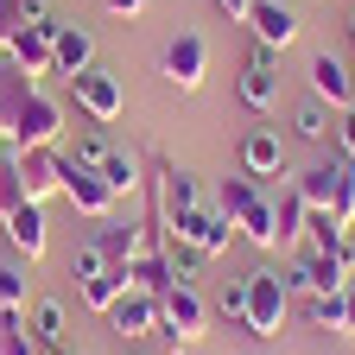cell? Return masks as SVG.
I'll use <instances>...</instances> for the list:
<instances>
[{"instance_id":"obj_41","label":"cell","mask_w":355,"mask_h":355,"mask_svg":"<svg viewBox=\"0 0 355 355\" xmlns=\"http://www.w3.org/2000/svg\"><path fill=\"white\" fill-rule=\"evenodd\" d=\"M38 355H70V343H38Z\"/></svg>"},{"instance_id":"obj_19","label":"cell","mask_w":355,"mask_h":355,"mask_svg":"<svg viewBox=\"0 0 355 355\" xmlns=\"http://www.w3.org/2000/svg\"><path fill=\"white\" fill-rule=\"evenodd\" d=\"M336 178H343V159L330 153L324 165H311V171H298L292 184H298V197L311 203V216H330V197H336Z\"/></svg>"},{"instance_id":"obj_30","label":"cell","mask_w":355,"mask_h":355,"mask_svg":"<svg viewBox=\"0 0 355 355\" xmlns=\"http://www.w3.org/2000/svg\"><path fill=\"white\" fill-rule=\"evenodd\" d=\"M108 153H114L108 127H96V121H89V127L76 133V153H70V159H76V165H96V171H102V159H108Z\"/></svg>"},{"instance_id":"obj_38","label":"cell","mask_w":355,"mask_h":355,"mask_svg":"<svg viewBox=\"0 0 355 355\" xmlns=\"http://www.w3.org/2000/svg\"><path fill=\"white\" fill-rule=\"evenodd\" d=\"M216 13H229V19H241V26H248V13H254V0H216Z\"/></svg>"},{"instance_id":"obj_46","label":"cell","mask_w":355,"mask_h":355,"mask_svg":"<svg viewBox=\"0 0 355 355\" xmlns=\"http://www.w3.org/2000/svg\"><path fill=\"white\" fill-rule=\"evenodd\" d=\"M0 51H7V38H0Z\"/></svg>"},{"instance_id":"obj_7","label":"cell","mask_w":355,"mask_h":355,"mask_svg":"<svg viewBox=\"0 0 355 355\" xmlns=\"http://www.w3.org/2000/svg\"><path fill=\"white\" fill-rule=\"evenodd\" d=\"M58 197H64L76 216H89V222H108L114 203H121V197L108 191V178H102L96 165H76L70 153H64V191H58Z\"/></svg>"},{"instance_id":"obj_43","label":"cell","mask_w":355,"mask_h":355,"mask_svg":"<svg viewBox=\"0 0 355 355\" xmlns=\"http://www.w3.org/2000/svg\"><path fill=\"white\" fill-rule=\"evenodd\" d=\"M349 38H355V7H349Z\"/></svg>"},{"instance_id":"obj_18","label":"cell","mask_w":355,"mask_h":355,"mask_svg":"<svg viewBox=\"0 0 355 355\" xmlns=\"http://www.w3.org/2000/svg\"><path fill=\"white\" fill-rule=\"evenodd\" d=\"M241 171L248 178H279L286 171V140L273 127H248L241 133Z\"/></svg>"},{"instance_id":"obj_39","label":"cell","mask_w":355,"mask_h":355,"mask_svg":"<svg viewBox=\"0 0 355 355\" xmlns=\"http://www.w3.org/2000/svg\"><path fill=\"white\" fill-rule=\"evenodd\" d=\"M343 336H355V286L343 292Z\"/></svg>"},{"instance_id":"obj_34","label":"cell","mask_w":355,"mask_h":355,"mask_svg":"<svg viewBox=\"0 0 355 355\" xmlns=\"http://www.w3.org/2000/svg\"><path fill=\"white\" fill-rule=\"evenodd\" d=\"M304 235H311V248H343V241H349V229H336L330 216H311V229H304Z\"/></svg>"},{"instance_id":"obj_22","label":"cell","mask_w":355,"mask_h":355,"mask_svg":"<svg viewBox=\"0 0 355 355\" xmlns=\"http://www.w3.org/2000/svg\"><path fill=\"white\" fill-rule=\"evenodd\" d=\"M102 178H108L114 197H133V191H146V159L127 153V146H114V153L102 159Z\"/></svg>"},{"instance_id":"obj_32","label":"cell","mask_w":355,"mask_h":355,"mask_svg":"<svg viewBox=\"0 0 355 355\" xmlns=\"http://www.w3.org/2000/svg\"><path fill=\"white\" fill-rule=\"evenodd\" d=\"M108 266H114V260L102 254V241H96V235H89V241L70 254V273H76V279H96V273H108Z\"/></svg>"},{"instance_id":"obj_40","label":"cell","mask_w":355,"mask_h":355,"mask_svg":"<svg viewBox=\"0 0 355 355\" xmlns=\"http://www.w3.org/2000/svg\"><path fill=\"white\" fill-rule=\"evenodd\" d=\"M26 7V19H51V0H19Z\"/></svg>"},{"instance_id":"obj_25","label":"cell","mask_w":355,"mask_h":355,"mask_svg":"<svg viewBox=\"0 0 355 355\" xmlns=\"http://www.w3.org/2000/svg\"><path fill=\"white\" fill-rule=\"evenodd\" d=\"M304 324L343 336V292H304Z\"/></svg>"},{"instance_id":"obj_10","label":"cell","mask_w":355,"mask_h":355,"mask_svg":"<svg viewBox=\"0 0 355 355\" xmlns=\"http://www.w3.org/2000/svg\"><path fill=\"white\" fill-rule=\"evenodd\" d=\"M51 32H58V13H51V19H26V26L7 38V64H13L19 76L44 83V76H51Z\"/></svg>"},{"instance_id":"obj_2","label":"cell","mask_w":355,"mask_h":355,"mask_svg":"<svg viewBox=\"0 0 355 355\" xmlns=\"http://www.w3.org/2000/svg\"><path fill=\"white\" fill-rule=\"evenodd\" d=\"M292 318V286L279 266H254V273L241 279V330L260 336V343H273Z\"/></svg>"},{"instance_id":"obj_13","label":"cell","mask_w":355,"mask_h":355,"mask_svg":"<svg viewBox=\"0 0 355 355\" xmlns=\"http://www.w3.org/2000/svg\"><path fill=\"white\" fill-rule=\"evenodd\" d=\"M304 83H311V96H318L324 108H355V70L343 64V58H330V51H318L311 58V70H304Z\"/></svg>"},{"instance_id":"obj_37","label":"cell","mask_w":355,"mask_h":355,"mask_svg":"<svg viewBox=\"0 0 355 355\" xmlns=\"http://www.w3.org/2000/svg\"><path fill=\"white\" fill-rule=\"evenodd\" d=\"M102 7H108L114 19H140V13H146V0H102Z\"/></svg>"},{"instance_id":"obj_33","label":"cell","mask_w":355,"mask_h":355,"mask_svg":"<svg viewBox=\"0 0 355 355\" xmlns=\"http://www.w3.org/2000/svg\"><path fill=\"white\" fill-rule=\"evenodd\" d=\"M330 153L355 171V108H343V114H336V140H330Z\"/></svg>"},{"instance_id":"obj_29","label":"cell","mask_w":355,"mask_h":355,"mask_svg":"<svg viewBox=\"0 0 355 355\" xmlns=\"http://www.w3.org/2000/svg\"><path fill=\"white\" fill-rule=\"evenodd\" d=\"M0 355H38V343L26 330V311H0Z\"/></svg>"},{"instance_id":"obj_16","label":"cell","mask_w":355,"mask_h":355,"mask_svg":"<svg viewBox=\"0 0 355 355\" xmlns=\"http://www.w3.org/2000/svg\"><path fill=\"white\" fill-rule=\"evenodd\" d=\"M108 330H114L121 343H140V336H153V330H159V298L127 286V292L114 298V311H108Z\"/></svg>"},{"instance_id":"obj_44","label":"cell","mask_w":355,"mask_h":355,"mask_svg":"<svg viewBox=\"0 0 355 355\" xmlns=\"http://www.w3.org/2000/svg\"><path fill=\"white\" fill-rule=\"evenodd\" d=\"M324 7H330V0H324ZM343 7H355V0H343Z\"/></svg>"},{"instance_id":"obj_8","label":"cell","mask_w":355,"mask_h":355,"mask_svg":"<svg viewBox=\"0 0 355 355\" xmlns=\"http://www.w3.org/2000/svg\"><path fill=\"white\" fill-rule=\"evenodd\" d=\"M159 76L178 89V96H197L203 76H209V44H203V32H178L165 44V58H159Z\"/></svg>"},{"instance_id":"obj_3","label":"cell","mask_w":355,"mask_h":355,"mask_svg":"<svg viewBox=\"0 0 355 355\" xmlns=\"http://www.w3.org/2000/svg\"><path fill=\"white\" fill-rule=\"evenodd\" d=\"M58 133H64V102L44 83H26L19 102H13V121H7V146L13 153H26V146H58Z\"/></svg>"},{"instance_id":"obj_36","label":"cell","mask_w":355,"mask_h":355,"mask_svg":"<svg viewBox=\"0 0 355 355\" xmlns=\"http://www.w3.org/2000/svg\"><path fill=\"white\" fill-rule=\"evenodd\" d=\"M216 318H229V324H241V279H235L229 292L216 298Z\"/></svg>"},{"instance_id":"obj_27","label":"cell","mask_w":355,"mask_h":355,"mask_svg":"<svg viewBox=\"0 0 355 355\" xmlns=\"http://www.w3.org/2000/svg\"><path fill=\"white\" fill-rule=\"evenodd\" d=\"M0 311H32V279L19 260H0Z\"/></svg>"},{"instance_id":"obj_1","label":"cell","mask_w":355,"mask_h":355,"mask_svg":"<svg viewBox=\"0 0 355 355\" xmlns=\"http://www.w3.org/2000/svg\"><path fill=\"white\" fill-rule=\"evenodd\" d=\"M216 209L235 222V235L260 254H279V209H273V191H260V178L235 171L216 184Z\"/></svg>"},{"instance_id":"obj_14","label":"cell","mask_w":355,"mask_h":355,"mask_svg":"<svg viewBox=\"0 0 355 355\" xmlns=\"http://www.w3.org/2000/svg\"><path fill=\"white\" fill-rule=\"evenodd\" d=\"M0 229H7V248L32 266L44 260V248H51V229H44V203H19L13 216H0Z\"/></svg>"},{"instance_id":"obj_42","label":"cell","mask_w":355,"mask_h":355,"mask_svg":"<svg viewBox=\"0 0 355 355\" xmlns=\"http://www.w3.org/2000/svg\"><path fill=\"white\" fill-rule=\"evenodd\" d=\"M0 153H7V121H0Z\"/></svg>"},{"instance_id":"obj_6","label":"cell","mask_w":355,"mask_h":355,"mask_svg":"<svg viewBox=\"0 0 355 355\" xmlns=\"http://www.w3.org/2000/svg\"><path fill=\"white\" fill-rule=\"evenodd\" d=\"M165 235H171V241H184V248H197L203 260H222V254L235 248V222L222 216L216 203H197V209H184V216H178ZM165 235H159V241H165Z\"/></svg>"},{"instance_id":"obj_11","label":"cell","mask_w":355,"mask_h":355,"mask_svg":"<svg viewBox=\"0 0 355 355\" xmlns=\"http://www.w3.org/2000/svg\"><path fill=\"white\" fill-rule=\"evenodd\" d=\"M13 171H19L26 203H44V197L64 191V153L58 146H26V153H13Z\"/></svg>"},{"instance_id":"obj_31","label":"cell","mask_w":355,"mask_h":355,"mask_svg":"<svg viewBox=\"0 0 355 355\" xmlns=\"http://www.w3.org/2000/svg\"><path fill=\"white\" fill-rule=\"evenodd\" d=\"M330 222L336 229H355V171L343 165V178H336V197H330Z\"/></svg>"},{"instance_id":"obj_20","label":"cell","mask_w":355,"mask_h":355,"mask_svg":"<svg viewBox=\"0 0 355 355\" xmlns=\"http://www.w3.org/2000/svg\"><path fill=\"white\" fill-rule=\"evenodd\" d=\"M273 209H279V254H286V248H304V229H311V203L298 197V184L273 191Z\"/></svg>"},{"instance_id":"obj_5","label":"cell","mask_w":355,"mask_h":355,"mask_svg":"<svg viewBox=\"0 0 355 355\" xmlns=\"http://www.w3.org/2000/svg\"><path fill=\"white\" fill-rule=\"evenodd\" d=\"M70 96H76L83 121H96V127H114V121L127 114V83H121V70H108V64H89V70L70 83Z\"/></svg>"},{"instance_id":"obj_28","label":"cell","mask_w":355,"mask_h":355,"mask_svg":"<svg viewBox=\"0 0 355 355\" xmlns=\"http://www.w3.org/2000/svg\"><path fill=\"white\" fill-rule=\"evenodd\" d=\"M159 248H165V266H171V279H178V286H197V273L209 266V260H203L197 248H184V241H171V235H165Z\"/></svg>"},{"instance_id":"obj_26","label":"cell","mask_w":355,"mask_h":355,"mask_svg":"<svg viewBox=\"0 0 355 355\" xmlns=\"http://www.w3.org/2000/svg\"><path fill=\"white\" fill-rule=\"evenodd\" d=\"M64 324H70V318H64V304H58V298H44V304H32V311H26L32 343H64Z\"/></svg>"},{"instance_id":"obj_35","label":"cell","mask_w":355,"mask_h":355,"mask_svg":"<svg viewBox=\"0 0 355 355\" xmlns=\"http://www.w3.org/2000/svg\"><path fill=\"white\" fill-rule=\"evenodd\" d=\"M26 26V7H19V0H0V38H13Z\"/></svg>"},{"instance_id":"obj_15","label":"cell","mask_w":355,"mask_h":355,"mask_svg":"<svg viewBox=\"0 0 355 355\" xmlns=\"http://www.w3.org/2000/svg\"><path fill=\"white\" fill-rule=\"evenodd\" d=\"M248 32H254V44H266V51L279 58V51H292V44H298V13L279 7V0H254Z\"/></svg>"},{"instance_id":"obj_45","label":"cell","mask_w":355,"mask_h":355,"mask_svg":"<svg viewBox=\"0 0 355 355\" xmlns=\"http://www.w3.org/2000/svg\"><path fill=\"white\" fill-rule=\"evenodd\" d=\"M349 248H355V229H349Z\"/></svg>"},{"instance_id":"obj_23","label":"cell","mask_w":355,"mask_h":355,"mask_svg":"<svg viewBox=\"0 0 355 355\" xmlns=\"http://www.w3.org/2000/svg\"><path fill=\"white\" fill-rule=\"evenodd\" d=\"M121 292H127V266H108V273H96V279H76V298H83V311H96V318H108Z\"/></svg>"},{"instance_id":"obj_9","label":"cell","mask_w":355,"mask_h":355,"mask_svg":"<svg viewBox=\"0 0 355 355\" xmlns=\"http://www.w3.org/2000/svg\"><path fill=\"white\" fill-rule=\"evenodd\" d=\"M235 96H241V108H248V114H273V108H279V58L266 51V44H248Z\"/></svg>"},{"instance_id":"obj_17","label":"cell","mask_w":355,"mask_h":355,"mask_svg":"<svg viewBox=\"0 0 355 355\" xmlns=\"http://www.w3.org/2000/svg\"><path fill=\"white\" fill-rule=\"evenodd\" d=\"M89 64H96V38H89V26H64L58 19V32H51V76L76 83Z\"/></svg>"},{"instance_id":"obj_12","label":"cell","mask_w":355,"mask_h":355,"mask_svg":"<svg viewBox=\"0 0 355 355\" xmlns=\"http://www.w3.org/2000/svg\"><path fill=\"white\" fill-rule=\"evenodd\" d=\"M96 241H102V254L114 260V266H133V260H140V254H153L159 248V229H153V222H96Z\"/></svg>"},{"instance_id":"obj_24","label":"cell","mask_w":355,"mask_h":355,"mask_svg":"<svg viewBox=\"0 0 355 355\" xmlns=\"http://www.w3.org/2000/svg\"><path fill=\"white\" fill-rule=\"evenodd\" d=\"M127 286H133V292H153V298H159L165 286H178V279H171V266H165V248H153V254L133 260V266H127Z\"/></svg>"},{"instance_id":"obj_21","label":"cell","mask_w":355,"mask_h":355,"mask_svg":"<svg viewBox=\"0 0 355 355\" xmlns=\"http://www.w3.org/2000/svg\"><path fill=\"white\" fill-rule=\"evenodd\" d=\"M292 133H298L304 146H330V140H336V114H330L318 96H304V102L292 108Z\"/></svg>"},{"instance_id":"obj_4","label":"cell","mask_w":355,"mask_h":355,"mask_svg":"<svg viewBox=\"0 0 355 355\" xmlns=\"http://www.w3.org/2000/svg\"><path fill=\"white\" fill-rule=\"evenodd\" d=\"M203 330H209L203 292H197V286H165V292H159V336H165V349L184 355V349L203 343Z\"/></svg>"}]
</instances>
